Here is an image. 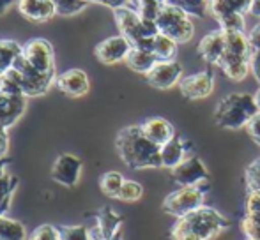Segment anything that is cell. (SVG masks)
Instances as JSON below:
<instances>
[{"label": "cell", "instance_id": "cell-20", "mask_svg": "<svg viewBox=\"0 0 260 240\" xmlns=\"http://www.w3.org/2000/svg\"><path fill=\"white\" fill-rule=\"evenodd\" d=\"M120 224H122V217L110 207H103L101 212L98 214L96 226L90 228V235L92 240H106L112 238L120 231Z\"/></svg>", "mask_w": 260, "mask_h": 240}, {"label": "cell", "instance_id": "cell-23", "mask_svg": "<svg viewBox=\"0 0 260 240\" xmlns=\"http://www.w3.org/2000/svg\"><path fill=\"white\" fill-rule=\"evenodd\" d=\"M157 64V59L152 52L142 48H131L129 55L126 59V65L135 72H140V74H147L152 67Z\"/></svg>", "mask_w": 260, "mask_h": 240}, {"label": "cell", "instance_id": "cell-8", "mask_svg": "<svg viewBox=\"0 0 260 240\" xmlns=\"http://www.w3.org/2000/svg\"><path fill=\"white\" fill-rule=\"evenodd\" d=\"M204 202H206V191L200 185H188V187H179L172 191L165 198L163 209L167 214L179 219L204 207Z\"/></svg>", "mask_w": 260, "mask_h": 240}, {"label": "cell", "instance_id": "cell-13", "mask_svg": "<svg viewBox=\"0 0 260 240\" xmlns=\"http://www.w3.org/2000/svg\"><path fill=\"white\" fill-rule=\"evenodd\" d=\"M179 90L186 99L191 101H199V99H206L212 94L214 90V74L212 71H200L195 74L184 76V78L179 82Z\"/></svg>", "mask_w": 260, "mask_h": 240}, {"label": "cell", "instance_id": "cell-11", "mask_svg": "<svg viewBox=\"0 0 260 240\" xmlns=\"http://www.w3.org/2000/svg\"><path fill=\"white\" fill-rule=\"evenodd\" d=\"M182 76V64L177 60H163L157 62L154 67L145 74V79L151 87L159 90H168L179 85Z\"/></svg>", "mask_w": 260, "mask_h": 240}, {"label": "cell", "instance_id": "cell-28", "mask_svg": "<svg viewBox=\"0 0 260 240\" xmlns=\"http://www.w3.org/2000/svg\"><path fill=\"white\" fill-rule=\"evenodd\" d=\"M124 182H126V179L122 177V173L106 172L100 179V187H101V191H103V194L110 196V198H117L120 189H122Z\"/></svg>", "mask_w": 260, "mask_h": 240}, {"label": "cell", "instance_id": "cell-27", "mask_svg": "<svg viewBox=\"0 0 260 240\" xmlns=\"http://www.w3.org/2000/svg\"><path fill=\"white\" fill-rule=\"evenodd\" d=\"M18 184H20V180H18V177L13 175V173H6V175L0 179V214H4V216H6L7 209H9L11 198H13Z\"/></svg>", "mask_w": 260, "mask_h": 240}, {"label": "cell", "instance_id": "cell-31", "mask_svg": "<svg viewBox=\"0 0 260 240\" xmlns=\"http://www.w3.org/2000/svg\"><path fill=\"white\" fill-rule=\"evenodd\" d=\"M53 4L58 16H75L89 6L87 0H53Z\"/></svg>", "mask_w": 260, "mask_h": 240}, {"label": "cell", "instance_id": "cell-43", "mask_svg": "<svg viewBox=\"0 0 260 240\" xmlns=\"http://www.w3.org/2000/svg\"><path fill=\"white\" fill-rule=\"evenodd\" d=\"M14 4H18V0H0V16H4Z\"/></svg>", "mask_w": 260, "mask_h": 240}, {"label": "cell", "instance_id": "cell-21", "mask_svg": "<svg viewBox=\"0 0 260 240\" xmlns=\"http://www.w3.org/2000/svg\"><path fill=\"white\" fill-rule=\"evenodd\" d=\"M140 127H142V131H144L145 136H147L151 141H154L156 145H159V147H163L165 143H168V141L177 134L174 129V126L163 117L147 118L145 122L140 124Z\"/></svg>", "mask_w": 260, "mask_h": 240}, {"label": "cell", "instance_id": "cell-25", "mask_svg": "<svg viewBox=\"0 0 260 240\" xmlns=\"http://www.w3.org/2000/svg\"><path fill=\"white\" fill-rule=\"evenodd\" d=\"M177 45L172 37L165 34H157L154 35V41H152V53L156 55L157 62L163 60H175L177 55Z\"/></svg>", "mask_w": 260, "mask_h": 240}, {"label": "cell", "instance_id": "cell-19", "mask_svg": "<svg viewBox=\"0 0 260 240\" xmlns=\"http://www.w3.org/2000/svg\"><path fill=\"white\" fill-rule=\"evenodd\" d=\"M27 110V97L25 96H6L0 92V126L13 127Z\"/></svg>", "mask_w": 260, "mask_h": 240}, {"label": "cell", "instance_id": "cell-15", "mask_svg": "<svg viewBox=\"0 0 260 240\" xmlns=\"http://www.w3.org/2000/svg\"><path fill=\"white\" fill-rule=\"evenodd\" d=\"M55 85L58 87L62 94L69 97H82L89 92L90 89V82L89 76L83 69H69V71H64L62 74L57 76V83Z\"/></svg>", "mask_w": 260, "mask_h": 240}, {"label": "cell", "instance_id": "cell-18", "mask_svg": "<svg viewBox=\"0 0 260 240\" xmlns=\"http://www.w3.org/2000/svg\"><path fill=\"white\" fill-rule=\"evenodd\" d=\"M16 6L21 16L34 23H45L57 16L53 0H18Z\"/></svg>", "mask_w": 260, "mask_h": 240}, {"label": "cell", "instance_id": "cell-46", "mask_svg": "<svg viewBox=\"0 0 260 240\" xmlns=\"http://www.w3.org/2000/svg\"><path fill=\"white\" fill-rule=\"evenodd\" d=\"M253 97H255V103H257V106H258V110H260V87H258V90L253 94Z\"/></svg>", "mask_w": 260, "mask_h": 240}, {"label": "cell", "instance_id": "cell-40", "mask_svg": "<svg viewBox=\"0 0 260 240\" xmlns=\"http://www.w3.org/2000/svg\"><path fill=\"white\" fill-rule=\"evenodd\" d=\"M9 154V134H7V127L0 126V159L7 157Z\"/></svg>", "mask_w": 260, "mask_h": 240}, {"label": "cell", "instance_id": "cell-34", "mask_svg": "<svg viewBox=\"0 0 260 240\" xmlns=\"http://www.w3.org/2000/svg\"><path fill=\"white\" fill-rule=\"evenodd\" d=\"M142 194H144L142 184H138V182H135V180H126L117 198H119L120 202H137V199L142 198Z\"/></svg>", "mask_w": 260, "mask_h": 240}, {"label": "cell", "instance_id": "cell-38", "mask_svg": "<svg viewBox=\"0 0 260 240\" xmlns=\"http://www.w3.org/2000/svg\"><path fill=\"white\" fill-rule=\"evenodd\" d=\"M246 131H248V134H250L251 140L260 147V111L246 124Z\"/></svg>", "mask_w": 260, "mask_h": 240}, {"label": "cell", "instance_id": "cell-10", "mask_svg": "<svg viewBox=\"0 0 260 240\" xmlns=\"http://www.w3.org/2000/svg\"><path fill=\"white\" fill-rule=\"evenodd\" d=\"M172 172V179L179 187H188V185H200L209 182V172L204 161L197 155H189L179 166H175Z\"/></svg>", "mask_w": 260, "mask_h": 240}, {"label": "cell", "instance_id": "cell-3", "mask_svg": "<svg viewBox=\"0 0 260 240\" xmlns=\"http://www.w3.org/2000/svg\"><path fill=\"white\" fill-rule=\"evenodd\" d=\"M258 106L251 94L234 92L225 96L218 103L214 110V120L223 129H243L255 115L258 113Z\"/></svg>", "mask_w": 260, "mask_h": 240}, {"label": "cell", "instance_id": "cell-22", "mask_svg": "<svg viewBox=\"0 0 260 240\" xmlns=\"http://www.w3.org/2000/svg\"><path fill=\"white\" fill-rule=\"evenodd\" d=\"M253 0H209V13L216 21L234 14H248Z\"/></svg>", "mask_w": 260, "mask_h": 240}, {"label": "cell", "instance_id": "cell-29", "mask_svg": "<svg viewBox=\"0 0 260 240\" xmlns=\"http://www.w3.org/2000/svg\"><path fill=\"white\" fill-rule=\"evenodd\" d=\"M165 4H167V0H131L129 7L137 11L140 16L147 18V20H156L157 13Z\"/></svg>", "mask_w": 260, "mask_h": 240}, {"label": "cell", "instance_id": "cell-14", "mask_svg": "<svg viewBox=\"0 0 260 240\" xmlns=\"http://www.w3.org/2000/svg\"><path fill=\"white\" fill-rule=\"evenodd\" d=\"M131 48H133L131 43L124 35L119 34V35H112V37H106L105 41L96 45L94 55H96V59L101 64L113 65V64H119V62H126Z\"/></svg>", "mask_w": 260, "mask_h": 240}, {"label": "cell", "instance_id": "cell-36", "mask_svg": "<svg viewBox=\"0 0 260 240\" xmlns=\"http://www.w3.org/2000/svg\"><path fill=\"white\" fill-rule=\"evenodd\" d=\"M27 240H60V230L53 224H41L28 235Z\"/></svg>", "mask_w": 260, "mask_h": 240}, {"label": "cell", "instance_id": "cell-44", "mask_svg": "<svg viewBox=\"0 0 260 240\" xmlns=\"http://www.w3.org/2000/svg\"><path fill=\"white\" fill-rule=\"evenodd\" d=\"M248 14H251L253 18H257V20H260V0H253V2H251L250 13H248Z\"/></svg>", "mask_w": 260, "mask_h": 240}, {"label": "cell", "instance_id": "cell-24", "mask_svg": "<svg viewBox=\"0 0 260 240\" xmlns=\"http://www.w3.org/2000/svg\"><path fill=\"white\" fill-rule=\"evenodd\" d=\"M23 52V45L13 39H0V76H4L14 65Z\"/></svg>", "mask_w": 260, "mask_h": 240}, {"label": "cell", "instance_id": "cell-41", "mask_svg": "<svg viewBox=\"0 0 260 240\" xmlns=\"http://www.w3.org/2000/svg\"><path fill=\"white\" fill-rule=\"evenodd\" d=\"M250 71L253 72L255 79H257L258 85H260V52H258V50H253V52H251V57H250Z\"/></svg>", "mask_w": 260, "mask_h": 240}, {"label": "cell", "instance_id": "cell-26", "mask_svg": "<svg viewBox=\"0 0 260 240\" xmlns=\"http://www.w3.org/2000/svg\"><path fill=\"white\" fill-rule=\"evenodd\" d=\"M27 230L16 219L2 216L0 217V240H27Z\"/></svg>", "mask_w": 260, "mask_h": 240}, {"label": "cell", "instance_id": "cell-42", "mask_svg": "<svg viewBox=\"0 0 260 240\" xmlns=\"http://www.w3.org/2000/svg\"><path fill=\"white\" fill-rule=\"evenodd\" d=\"M248 39H250V45L253 50H258L260 52V23L255 25L253 28L250 30V34H248Z\"/></svg>", "mask_w": 260, "mask_h": 240}, {"label": "cell", "instance_id": "cell-39", "mask_svg": "<svg viewBox=\"0 0 260 240\" xmlns=\"http://www.w3.org/2000/svg\"><path fill=\"white\" fill-rule=\"evenodd\" d=\"M89 4H101V6H106L110 9H119V7H129L131 0H87Z\"/></svg>", "mask_w": 260, "mask_h": 240}, {"label": "cell", "instance_id": "cell-30", "mask_svg": "<svg viewBox=\"0 0 260 240\" xmlns=\"http://www.w3.org/2000/svg\"><path fill=\"white\" fill-rule=\"evenodd\" d=\"M167 2L181 7L189 16L204 18L209 13V0H167Z\"/></svg>", "mask_w": 260, "mask_h": 240}, {"label": "cell", "instance_id": "cell-4", "mask_svg": "<svg viewBox=\"0 0 260 240\" xmlns=\"http://www.w3.org/2000/svg\"><path fill=\"white\" fill-rule=\"evenodd\" d=\"M225 35L226 48L216 67L221 69L223 74L232 82H243L250 72V57L253 48L246 32H225Z\"/></svg>", "mask_w": 260, "mask_h": 240}, {"label": "cell", "instance_id": "cell-35", "mask_svg": "<svg viewBox=\"0 0 260 240\" xmlns=\"http://www.w3.org/2000/svg\"><path fill=\"white\" fill-rule=\"evenodd\" d=\"M244 184L248 191H260V157L255 159L244 172Z\"/></svg>", "mask_w": 260, "mask_h": 240}, {"label": "cell", "instance_id": "cell-6", "mask_svg": "<svg viewBox=\"0 0 260 240\" xmlns=\"http://www.w3.org/2000/svg\"><path fill=\"white\" fill-rule=\"evenodd\" d=\"M156 25L159 34L172 37L175 43H188L195 35V25L188 13L174 4H165L156 16Z\"/></svg>", "mask_w": 260, "mask_h": 240}, {"label": "cell", "instance_id": "cell-32", "mask_svg": "<svg viewBox=\"0 0 260 240\" xmlns=\"http://www.w3.org/2000/svg\"><path fill=\"white\" fill-rule=\"evenodd\" d=\"M60 240H92L90 228L85 224H75V226H60Z\"/></svg>", "mask_w": 260, "mask_h": 240}, {"label": "cell", "instance_id": "cell-16", "mask_svg": "<svg viewBox=\"0 0 260 240\" xmlns=\"http://www.w3.org/2000/svg\"><path fill=\"white\" fill-rule=\"evenodd\" d=\"M226 48V35L225 30L221 28H216V30L209 32L202 37V41L199 43V55L202 57L207 64L211 65H218V62L221 60L223 53H225Z\"/></svg>", "mask_w": 260, "mask_h": 240}, {"label": "cell", "instance_id": "cell-17", "mask_svg": "<svg viewBox=\"0 0 260 240\" xmlns=\"http://www.w3.org/2000/svg\"><path fill=\"white\" fill-rule=\"evenodd\" d=\"M189 155H191V141L175 134L168 143L161 147V168L174 170Z\"/></svg>", "mask_w": 260, "mask_h": 240}, {"label": "cell", "instance_id": "cell-48", "mask_svg": "<svg viewBox=\"0 0 260 240\" xmlns=\"http://www.w3.org/2000/svg\"><path fill=\"white\" fill-rule=\"evenodd\" d=\"M2 216H4V214H0V217H2Z\"/></svg>", "mask_w": 260, "mask_h": 240}, {"label": "cell", "instance_id": "cell-1", "mask_svg": "<svg viewBox=\"0 0 260 240\" xmlns=\"http://www.w3.org/2000/svg\"><path fill=\"white\" fill-rule=\"evenodd\" d=\"M115 147L127 168H161V147L145 136L140 124L120 129L117 134Z\"/></svg>", "mask_w": 260, "mask_h": 240}, {"label": "cell", "instance_id": "cell-45", "mask_svg": "<svg viewBox=\"0 0 260 240\" xmlns=\"http://www.w3.org/2000/svg\"><path fill=\"white\" fill-rule=\"evenodd\" d=\"M11 165V159L9 157H4V159H0V179H2L4 175H6V168Z\"/></svg>", "mask_w": 260, "mask_h": 240}, {"label": "cell", "instance_id": "cell-2", "mask_svg": "<svg viewBox=\"0 0 260 240\" xmlns=\"http://www.w3.org/2000/svg\"><path fill=\"white\" fill-rule=\"evenodd\" d=\"M230 228V221L212 207H200L179 217L172 228V240H212Z\"/></svg>", "mask_w": 260, "mask_h": 240}, {"label": "cell", "instance_id": "cell-37", "mask_svg": "<svg viewBox=\"0 0 260 240\" xmlns=\"http://www.w3.org/2000/svg\"><path fill=\"white\" fill-rule=\"evenodd\" d=\"M246 214L260 216V191H248L246 196Z\"/></svg>", "mask_w": 260, "mask_h": 240}, {"label": "cell", "instance_id": "cell-49", "mask_svg": "<svg viewBox=\"0 0 260 240\" xmlns=\"http://www.w3.org/2000/svg\"><path fill=\"white\" fill-rule=\"evenodd\" d=\"M244 240H248V238H244Z\"/></svg>", "mask_w": 260, "mask_h": 240}, {"label": "cell", "instance_id": "cell-33", "mask_svg": "<svg viewBox=\"0 0 260 240\" xmlns=\"http://www.w3.org/2000/svg\"><path fill=\"white\" fill-rule=\"evenodd\" d=\"M241 230L248 240H260V216L244 214L241 219Z\"/></svg>", "mask_w": 260, "mask_h": 240}, {"label": "cell", "instance_id": "cell-47", "mask_svg": "<svg viewBox=\"0 0 260 240\" xmlns=\"http://www.w3.org/2000/svg\"><path fill=\"white\" fill-rule=\"evenodd\" d=\"M106 240H122V233H120V231H119V233H117V235H113L112 238H106Z\"/></svg>", "mask_w": 260, "mask_h": 240}, {"label": "cell", "instance_id": "cell-7", "mask_svg": "<svg viewBox=\"0 0 260 240\" xmlns=\"http://www.w3.org/2000/svg\"><path fill=\"white\" fill-rule=\"evenodd\" d=\"M113 18H115V23L117 28L120 30V35H124L131 43V46L138 45L144 39H151L156 34H159L156 20H147V18L140 16L131 7L113 9Z\"/></svg>", "mask_w": 260, "mask_h": 240}, {"label": "cell", "instance_id": "cell-12", "mask_svg": "<svg viewBox=\"0 0 260 240\" xmlns=\"http://www.w3.org/2000/svg\"><path fill=\"white\" fill-rule=\"evenodd\" d=\"M83 163L78 155L64 152L55 159L52 166V179L64 187H75L82 175Z\"/></svg>", "mask_w": 260, "mask_h": 240}, {"label": "cell", "instance_id": "cell-5", "mask_svg": "<svg viewBox=\"0 0 260 240\" xmlns=\"http://www.w3.org/2000/svg\"><path fill=\"white\" fill-rule=\"evenodd\" d=\"M13 78L20 85L21 92L25 97H39L45 96L53 83H57V74L55 72H39L27 62L23 55H20L14 62V65L9 69Z\"/></svg>", "mask_w": 260, "mask_h": 240}, {"label": "cell", "instance_id": "cell-9", "mask_svg": "<svg viewBox=\"0 0 260 240\" xmlns=\"http://www.w3.org/2000/svg\"><path fill=\"white\" fill-rule=\"evenodd\" d=\"M21 55L28 64L39 72H55V52L50 41L43 37H34L23 45Z\"/></svg>", "mask_w": 260, "mask_h": 240}]
</instances>
